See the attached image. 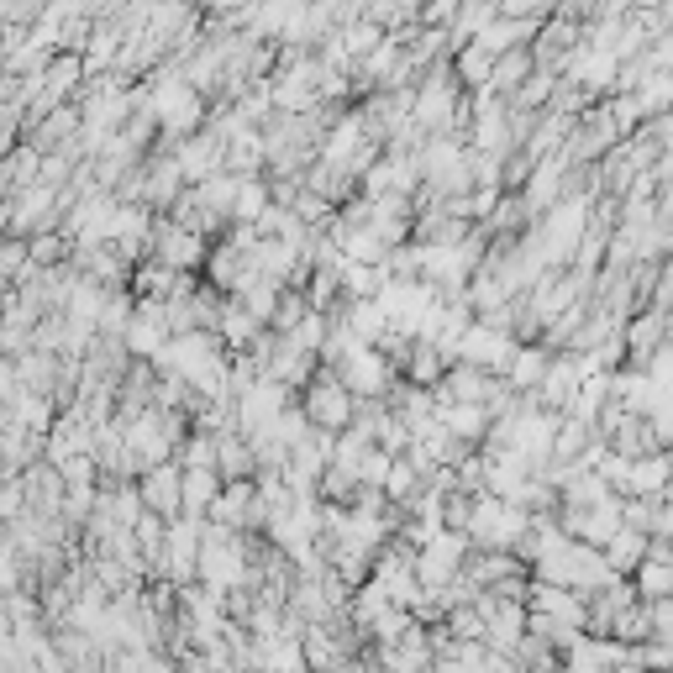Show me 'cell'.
I'll use <instances>...</instances> for the list:
<instances>
[{
	"label": "cell",
	"mask_w": 673,
	"mask_h": 673,
	"mask_svg": "<svg viewBox=\"0 0 673 673\" xmlns=\"http://www.w3.org/2000/svg\"><path fill=\"white\" fill-rule=\"evenodd\" d=\"M463 74H468V79H479V85H489V53H484V48L463 53Z\"/></svg>",
	"instance_id": "6"
},
{
	"label": "cell",
	"mask_w": 673,
	"mask_h": 673,
	"mask_svg": "<svg viewBox=\"0 0 673 673\" xmlns=\"http://www.w3.org/2000/svg\"><path fill=\"white\" fill-rule=\"evenodd\" d=\"M658 563L652 568H642V584H647V595H663V584H668V574H663V553H652Z\"/></svg>",
	"instance_id": "7"
},
{
	"label": "cell",
	"mask_w": 673,
	"mask_h": 673,
	"mask_svg": "<svg viewBox=\"0 0 673 673\" xmlns=\"http://www.w3.org/2000/svg\"><path fill=\"white\" fill-rule=\"evenodd\" d=\"M342 369H348V390H358V395H374V390H384V379H390V363L374 358L363 342L348 348V363H342Z\"/></svg>",
	"instance_id": "2"
},
{
	"label": "cell",
	"mask_w": 673,
	"mask_h": 673,
	"mask_svg": "<svg viewBox=\"0 0 673 673\" xmlns=\"http://www.w3.org/2000/svg\"><path fill=\"white\" fill-rule=\"evenodd\" d=\"M305 416H311L316 426H326V432L348 426V416H353V395H348V384H337V379L316 384V390H311V405H305Z\"/></svg>",
	"instance_id": "1"
},
{
	"label": "cell",
	"mask_w": 673,
	"mask_h": 673,
	"mask_svg": "<svg viewBox=\"0 0 673 673\" xmlns=\"http://www.w3.org/2000/svg\"><path fill=\"white\" fill-rule=\"evenodd\" d=\"M647 547H652L647 532H637V526H631V532H621V526H616V532H610V553H605V563H610V568H626V563L637 568Z\"/></svg>",
	"instance_id": "3"
},
{
	"label": "cell",
	"mask_w": 673,
	"mask_h": 673,
	"mask_svg": "<svg viewBox=\"0 0 673 673\" xmlns=\"http://www.w3.org/2000/svg\"><path fill=\"white\" fill-rule=\"evenodd\" d=\"M158 258L169 263V269H179V263H195V258H200V237H190V232H163V237H158Z\"/></svg>",
	"instance_id": "5"
},
{
	"label": "cell",
	"mask_w": 673,
	"mask_h": 673,
	"mask_svg": "<svg viewBox=\"0 0 673 673\" xmlns=\"http://www.w3.org/2000/svg\"><path fill=\"white\" fill-rule=\"evenodd\" d=\"M142 495H148V505H153V511H163V516H169L174 505H179V474H174V468H153V474H148V484H142Z\"/></svg>",
	"instance_id": "4"
}]
</instances>
